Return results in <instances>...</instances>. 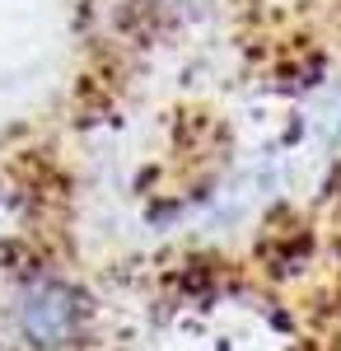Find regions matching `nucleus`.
Returning <instances> with one entry per match:
<instances>
[{"mask_svg": "<svg viewBox=\"0 0 341 351\" xmlns=\"http://www.w3.org/2000/svg\"><path fill=\"white\" fill-rule=\"evenodd\" d=\"M84 324V304H79L75 286L56 281V276H38L28 281L19 295V332L38 351H61L79 337Z\"/></svg>", "mask_w": 341, "mask_h": 351, "instance_id": "1", "label": "nucleus"}, {"mask_svg": "<svg viewBox=\"0 0 341 351\" xmlns=\"http://www.w3.org/2000/svg\"><path fill=\"white\" fill-rule=\"evenodd\" d=\"M159 5H168V10H183V5H192V0H159Z\"/></svg>", "mask_w": 341, "mask_h": 351, "instance_id": "2", "label": "nucleus"}]
</instances>
